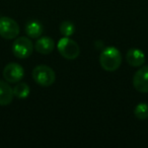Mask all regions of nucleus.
I'll return each mask as SVG.
<instances>
[{"label":"nucleus","mask_w":148,"mask_h":148,"mask_svg":"<svg viewBox=\"0 0 148 148\" xmlns=\"http://www.w3.org/2000/svg\"><path fill=\"white\" fill-rule=\"evenodd\" d=\"M58 51L65 59L74 60L80 54V48L74 40L69 37H64L58 42Z\"/></svg>","instance_id":"7ed1b4c3"},{"label":"nucleus","mask_w":148,"mask_h":148,"mask_svg":"<svg viewBox=\"0 0 148 148\" xmlns=\"http://www.w3.org/2000/svg\"><path fill=\"white\" fill-rule=\"evenodd\" d=\"M134 115L139 120H146L148 119V103H141L136 106L134 110Z\"/></svg>","instance_id":"ddd939ff"},{"label":"nucleus","mask_w":148,"mask_h":148,"mask_svg":"<svg viewBox=\"0 0 148 148\" xmlns=\"http://www.w3.org/2000/svg\"><path fill=\"white\" fill-rule=\"evenodd\" d=\"M14 97L13 88L8 82L0 80V106H8Z\"/></svg>","instance_id":"9d476101"},{"label":"nucleus","mask_w":148,"mask_h":148,"mask_svg":"<svg viewBox=\"0 0 148 148\" xmlns=\"http://www.w3.org/2000/svg\"><path fill=\"white\" fill-rule=\"evenodd\" d=\"M33 79L41 86H51L56 80L54 70L47 65H38L33 70Z\"/></svg>","instance_id":"f03ea898"},{"label":"nucleus","mask_w":148,"mask_h":148,"mask_svg":"<svg viewBox=\"0 0 148 148\" xmlns=\"http://www.w3.org/2000/svg\"><path fill=\"white\" fill-rule=\"evenodd\" d=\"M99 64L103 70L109 72L116 71L122 64V55L115 47H107L99 55Z\"/></svg>","instance_id":"f257e3e1"},{"label":"nucleus","mask_w":148,"mask_h":148,"mask_svg":"<svg viewBox=\"0 0 148 148\" xmlns=\"http://www.w3.org/2000/svg\"><path fill=\"white\" fill-rule=\"evenodd\" d=\"M25 70L17 63H9L3 69V77L8 83L19 82L23 78Z\"/></svg>","instance_id":"423d86ee"},{"label":"nucleus","mask_w":148,"mask_h":148,"mask_svg":"<svg viewBox=\"0 0 148 148\" xmlns=\"http://www.w3.org/2000/svg\"><path fill=\"white\" fill-rule=\"evenodd\" d=\"M25 33L29 38L38 39L43 34V25L38 21H29L25 25Z\"/></svg>","instance_id":"9b49d317"},{"label":"nucleus","mask_w":148,"mask_h":148,"mask_svg":"<svg viewBox=\"0 0 148 148\" xmlns=\"http://www.w3.org/2000/svg\"><path fill=\"white\" fill-rule=\"evenodd\" d=\"M18 34V23L14 19L7 16L0 17V37L6 40H12L17 38Z\"/></svg>","instance_id":"39448f33"},{"label":"nucleus","mask_w":148,"mask_h":148,"mask_svg":"<svg viewBox=\"0 0 148 148\" xmlns=\"http://www.w3.org/2000/svg\"><path fill=\"white\" fill-rule=\"evenodd\" d=\"M29 86L25 82H19L13 87V93H14V97H16L19 99H27L29 95Z\"/></svg>","instance_id":"f8f14e48"},{"label":"nucleus","mask_w":148,"mask_h":148,"mask_svg":"<svg viewBox=\"0 0 148 148\" xmlns=\"http://www.w3.org/2000/svg\"><path fill=\"white\" fill-rule=\"evenodd\" d=\"M133 85L139 92H148V65L139 68L133 77Z\"/></svg>","instance_id":"0eeeda50"},{"label":"nucleus","mask_w":148,"mask_h":148,"mask_svg":"<svg viewBox=\"0 0 148 148\" xmlns=\"http://www.w3.org/2000/svg\"><path fill=\"white\" fill-rule=\"evenodd\" d=\"M60 32L64 37H70L74 34L75 32V25L71 23V21H64L63 23L60 25Z\"/></svg>","instance_id":"4468645a"},{"label":"nucleus","mask_w":148,"mask_h":148,"mask_svg":"<svg viewBox=\"0 0 148 148\" xmlns=\"http://www.w3.org/2000/svg\"><path fill=\"white\" fill-rule=\"evenodd\" d=\"M34 45L27 37H19L12 44V53L18 59H27L33 54Z\"/></svg>","instance_id":"20e7f679"},{"label":"nucleus","mask_w":148,"mask_h":148,"mask_svg":"<svg viewBox=\"0 0 148 148\" xmlns=\"http://www.w3.org/2000/svg\"><path fill=\"white\" fill-rule=\"evenodd\" d=\"M126 60L132 67H140L145 62V55L140 49H130L127 52Z\"/></svg>","instance_id":"1a4fd4ad"},{"label":"nucleus","mask_w":148,"mask_h":148,"mask_svg":"<svg viewBox=\"0 0 148 148\" xmlns=\"http://www.w3.org/2000/svg\"><path fill=\"white\" fill-rule=\"evenodd\" d=\"M54 49H55V42L49 37L40 38L35 44V50L38 53L43 54V55H48L52 53Z\"/></svg>","instance_id":"6e6552de"}]
</instances>
